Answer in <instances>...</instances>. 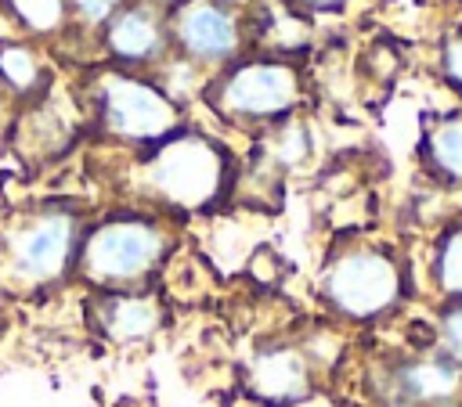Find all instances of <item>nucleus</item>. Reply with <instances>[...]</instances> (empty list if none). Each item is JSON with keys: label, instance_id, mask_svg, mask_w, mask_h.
<instances>
[{"label": "nucleus", "instance_id": "obj_1", "mask_svg": "<svg viewBox=\"0 0 462 407\" xmlns=\"http://www.w3.org/2000/svg\"><path fill=\"white\" fill-rule=\"evenodd\" d=\"M134 180L166 213H209L235 187V158L217 137L180 126L137 158Z\"/></svg>", "mask_w": 462, "mask_h": 407}, {"label": "nucleus", "instance_id": "obj_2", "mask_svg": "<svg viewBox=\"0 0 462 407\" xmlns=\"http://www.w3.org/2000/svg\"><path fill=\"white\" fill-rule=\"evenodd\" d=\"M177 249V234L152 213H108L83 231L76 274L97 292L152 288Z\"/></svg>", "mask_w": 462, "mask_h": 407}, {"label": "nucleus", "instance_id": "obj_3", "mask_svg": "<svg viewBox=\"0 0 462 407\" xmlns=\"http://www.w3.org/2000/svg\"><path fill=\"white\" fill-rule=\"evenodd\" d=\"M318 292L325 306L343 321H379L393 313L408 295L404 259L379 241H343L328 252Z\"/></svg>", "mask_w": 462, "mask_h": 407}, {"label": "nucleus", "instance_id": "obj_4", "mask_svg": "<svg viewBox=\"0 0 462 407\" xmlns=\"http://www.w3.org/2000/svg\"><path fill=\"white\" fill-rule=\"evenodd\" d=\"M83 213L72 205H40L22 213L7 231V267L25 285H58L76 270L83 241Z\"/></svg>", "mask_w": 462, "mask_h": 407}, {"label": "nucleus", "instance_id": "obj_5", "mask_svg": "<svg viewBox=\"0 0 462 407\" xmlns=\"http://www.w3.org/2000/svg\"><path fill=\"white\" fill-rule=\"evenodd\" d=\"M206 97H209V108L227 122L274 126L300 104L303 83L296 65L282 58H253L224 68L206 90Z\"/></svg>", "mask_w": 462, "mask_h": 407}, {"label": "nucleus", "instance_id": "obj_6", "mask_svg": "<svg viewBox=\"0 0 462 407\" xmlns=\"http://www.w3.org/2000/svg\"><path fill=\"white\" fill-rule=\"evenodd\" d=\"M94 108L101 130L126 144L152 148L180 130V104L152 79H141L126 68H108L97 76Z\"/></svg>", "mask_w": 462, "mask_h": 407}, {"label": "nucleus", "instance_id": "obj_7", "mask_svg": "<svg viewBox=\"0 0 462 407\" xmlns=\"http://www.w3.org/2000/svg\"><path fill=\"white\" fill-rule=\"evenodd\" d=\"M166 29L170 43L202 65H224L242 50V18L227 0H180Z\"/></svg>", "mask_w": 462, "mask_h": 407}, {"label": "nucleus", "instance_id": "obj_8", "mask_svg": "<svg viewBox=\"0 0 462 407\" xmlns=\"http://www.w3.org/2000/svg\"><path fill=\"white\" fill-rule=\"evenodd\" d=\"M242 389L263 407H292L314 393V364L303 346L267 342L256 346L242 364Z\"/></svg>", "mask_w": 462, "mask_h": 407}, {"label": "nucleus", "instance_id": "obj_9", "mask_svg": "<svg viewBox=\"0 0 462 407\" xmlns=\"http://www.w3.org/2000/svg\"><path fill=\"white\" fill-rule=\"evenodd\" d=\"M383 407H462V367L444 353L404 357L383 375Z\"/></svg>", "mask_w": 462, "mask_h": 407}, {"label": "nucleus", "instance_id": "obj_10", "mask_svg": "<svg viewBox=\"0 0 462 407\" xmlns=\"http://www.w3.org/2000/svg\"><path fill=\"white\" fill-rule=\"evenodd\" d=\"M90 324L97 328L101 339L116 346H137V342H148L166 324V306L152 288L97 292L90 299Z\"/></svg>", "mask_w": 462, "mask_h": 407}, {"label": "nucleus", "instance_id": "obj_11", "mask_svg": "<svg viewBox=\"0 0 462 407\" xmlns=\"http://www.w3.org/2000/svg\"><path fill=\"white\" fill-rule=\"evenodd\" d=\"M170 43V29L162 14L148 4H126L105 22V47L123 65H148L162 58Z\"/></svg>", "mask_w": 462, "mask_h": 407}, {"label": "nucleus", "instance_id": "obj_12", "mask_svg": "<svg viewBox=\"0 0 462 407\" xmlns=\"http://www.w3.org/2000/svg\"><path fill=\"white\" fill-rule=\"evenodd\" d=\"M422 162L444 184H458L462 187V112L444 115V119L426 126V133H422Z\"/></svg>", "mask_w": 462, "mask_h": 407}, {"label": "nucleus", "instance_id": "obj_13", "mask_svg": "<svg viewBox=\"0 0 462 407\" xmlns=\"http://www.w3.org/2000/svg\"><path fill=\"white\" fill-rule=\"evenodd\" d=\"M0 86L18 101H40L47 94V68L32 47L14 40L0 43Z\"/></svg>", "mask_w": 462, "mask_h": 407}, {"label": "nucleus", "instance_id": "obj_14", "mask_svg": "<svg viewBox=\"0 0 462 407\" xmlns=\"http://www.w3.org/2000/svg\"><path fill=\"white\" fill-rule=\"evenodd\" d=\"M256 18H260V40H267L271 47L278 50H300L307 47V22H303V11L292 4H282V0H263L256 7Z\"/></svg>", "mask_w": 462, "mask_h": 407}, {"label": "nucleus", "instance_id": "obj_15", "mask_svg": "<svg viewBox=\"0 0 462 407\" xmlns=\"http://www.w3.org/2000/svg\"><path fill=\"white\" fill-rule=\"evenodd\" d=\"M430 274L437 292L444 295V303L462 299V220L448 223L433 245V259H430Z\"/></svg>", "mask_w": 462, "mask_h": 407}, {"label": "nucleus", "instance_id": "obj_16", "mask_svg": "<svg viewBox=\"0 0 462 407\" xmlns=\"http://www.w3.org/2000/svg\"><path fill=\"white\" fill-rule=\"evenodd\" d=\"M65 122L54 115V108L47 104V97H40L36 101V108L22 119V126H18V144L29 151V155H40V158H47V155H54L61 144H65V130H61Z\"/></svg>", "mask_w": 462, "mask_h": 407}, {"label": "nucleus", "instance_id": "obj_17", "mask_svg": "<svg viewBox=\"0 0 462 407\" xmlns=\"http://www.w3.org/2000/svg\"><path fill=\"white\" fill-rule=\"evenodd\" d=\"M7 11L29 29V32H58L69 18V0H4Z\"/></svg>", "mask_w": 462, "mask_h": 407}, {"label": "nucleus", "instance_id": "obj_18", "mask_svg": "<svg viewBox=\"0 0 462 407\" xmlns=\"http://www.w3.org/2000/svg\"><path fill=\"white\" fill-rule=\"evenodd\" d=\"M437 353L462 367V299H451L437 313Z\"/></svg>", "mask_w": 462, "mask_h": 407}, {"label": "nucleus", "instance_id": "obj_19", "mask_svg": "<svg viewBox=\"0 0 462 407\" xmlns=\"http://www.w3.org/2000/svg\"><path fill=\"white\" fill-rule=\"evenodd\" d=\"M119 7H123V0H69V11L90 25H105Z\"/></svg>", "mask_w": 462, "mask_h": 407}, {"label": "nucleus", "instance_id": "obj_20", "mask_svg": "<svg viewBox=\"0 0 462 407\" xmlns=\"http://www.w3.org/2000/svg\"><path fill=\"white\" fill-rule=\"evenodd\" d=\"M440 65H444V76L451 79V86H455V90H462V29L444 43Z\"/></svg>", "mask_w": 462, "mask_h": 407}, {"label": "nucleus", "instance_id": "obj_21", "mask_svg": "<svg viewBox=\"0 0 462 407\" xmlns=\"http://www.w3.org/2000/svg\"><path fill=\"white\" fill-rule=\"evenodd\" d=\"M300 11H339L346 0H292Z\"/></svg>", "mask_w": 462, "mask_h": 407}, {"label": "nucleus", "instance_id": "obj_22", "mask_svg": "<svg viewBox=\"0 0 462 407\" xmlns=\"http://www.w3.org/2000/svg\"><path fill=\"white\" fill-rule=\"evenodd\" d=\"M7 133V90L0 86V137Z\"/></svg>", "mask_w": 462, "mask_h": 407}, {"label": "nucleus", "instance_id": "obj_23", "mask_svg": "<svg viewBox=\"0 0 462 407\" xmlns=\"http://www.w3.org/2000/svg\"><path fill=\"white\" fill-rule=\"evenodd\" d=\"M155 4H180V0H155Z\"/></svg>", "mask_w": 462, "mask_h": 407}]
</instances>
